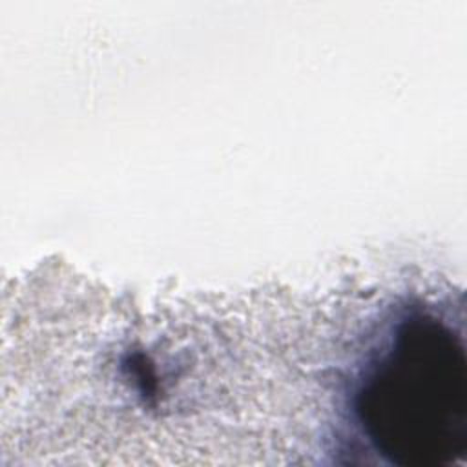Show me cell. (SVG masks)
I'll return each mask as SVG.
<instances>
[{
    "label": "cell",
    "mask_w": 467,
    "mask_h": 467,
    "mask_svg": "<svg viewBox=\"0 0 467 467\" xmlns=\"http://www.w3.org/2000/svg\"><path fill=\"white\" fill-rule=\"evenodd\" d=\"M354 412L372 447L394 465L438 467L467 449V374L460 339L441 321L405 317L370 365Z\"/></svg>",
    "instance_id": "cell-1"
}]
</instances>
